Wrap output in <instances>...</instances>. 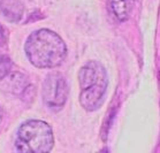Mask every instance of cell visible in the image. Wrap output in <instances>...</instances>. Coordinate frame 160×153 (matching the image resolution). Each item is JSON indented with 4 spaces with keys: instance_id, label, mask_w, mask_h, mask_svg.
<instances>
[{
    "instance_id": "cell-1",
    "label": "cell",
    "mask_w": 160,
    "mask_h": 153,
    "mask_svg": "<svg viewBox=\"0 0 160 153\" xmlns=\"http://www.w3.org/2000/svg\"><path fill=\"white\" fill-rule=\"evenodd\" d=\"M24 51L31 65L37 68H55L65 61L67 47L58 33L39 29L28 37Z\"/></svg>"
},
{
    "instance_id": "cell-10",
    "label": "cell",
    "mask_w": 160,
    "mask_h": 153,
    "mask_svg": "<svg viewBox=\"0 0 160 153\" xmlns=\"http://www.w3.org/2000/svg\"><path fill=\"white\" fill-rule=\"evenodd\" d=\"M1 120H2V112H1V108H0V123H1Z\"/></svg>"
},
{
    "instance_id": "cell-4",
    "label": "cell",
    "mask_w": 160,
    "mask_h": 153,
    "mask_svg": "<svg viewBox=\"0 0 160 153\" xmlns=\"http://www.w3.org/2000/svg\"><path fill=\"white\" fill-rule=\"evenodd\" d=\"M68 97V85L65 77L59 73H51L43 83V99L45 105L53 112H59L65 106Z\"/></svg>"
},
{
    "instance_id": "cell-8",
    "label": "cell",
    "mask_w": 160,
    "mask_h": 153,
    "mask_svg": "<svg viewBox=\"0 0 160 153\" xmlns=\"http://www.w3.org/2000/svg\"><path fill=\"white\" fill-rule=\"evenodd\" d=\"M12 68V62L11 59L7 55L0 54V80H2Z\"/></svg>"
},
{
    "instance_id": "cell-5",
    "label": "cell",
    "mask_w": 160,
    "mask_h": 153,
    "mask_svg": "<svg viewBox=\"0 0 160 153\" xmlns=\"http://www.w3.org/2000/svg\"><path fill=\"white\" fill-rule=\"evenodd\" d=\"M0 13L9 22H20L24 14V6L20 0H0Z\"/></svg>"
},
{
    "instance_id": "cell-7",
    "label": "cell",
    "mask_w": 160,
    "mask_h": 153,
    "mask_svg": "<svg viewBox=\"0 0 160 153\" xmlns=\"http://www.w3.org/2000/svg\"><path fill=\"white\" fill-rule=\"evenodd\" d=\"M4 78H6V82H7V85H6L7 90L8 91L14 92V93H20V92L23 91L24 87L27 86L26 77L20 73L12 74L11 76H8V74H7Z\"/></svg>"
},
{
    "instance_id": "cell-2",
    "label": "cell",
    "mask_w": 160,
    "mask_h": 153,
    "mask_svg": "<svg viewBox=\"0 0 160 153\" xmlns=\"http://www.w3.org/2000/svg\"><path fill=\"white\" fill-rule=\"evenodd\" d=\"M80 104L85 111L99 108L107 90L108 80L104 66L98 61H89L78 72Z\"/></svg>"
},
{
    "instance_id": "cell-6",
    "label": "cell",
    "mask_w": 160,
    "mask_h": 153,
    "mask_svg": "<svg viewBox=\"0 0 160 153\" xmlns=\"http://www.w3.org/2000/svg\"><path fill=\"white\" fill-rule=\"evenodd\" d=\"M108 7L119 21H126L129 16L130 7L128 0H108Z\"/></svg>"
},
{
    "instance_id": "cell-3",
    "label": "cell",
    "mask_w": 160,
    "mask_h": 153,
    "mask_svg": "<svg viewBox=\"0 0 160 153\" xmlns=\"http://www.w3.org/2000/svg\"><path fill=\"white\" fill-rule=\"evenodd\" d=\"M54 144L52 128L40 120L22 123L15 139V150L23 153L50 152Z\"/></svg>"
},
{
    "instance_id": "cell-9",
    "label": "cell",
    "mask_w": 160,
    "mask_h": 153,
    "mask_svg": "<svg viewBox=\"0 0 160 153\" xmlns=\"http://www.w3.org/2000/svg\"><path fill=\"white\" fill-rule=\"evenodd\" d=\"M8 40V30L4 26L0 24V47L6 45Z\"/></svg>"
}]
</instances>
